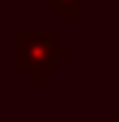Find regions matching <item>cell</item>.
Wrapping results in <instances>:
<instances>
[{"instance_id":"2","label":"cell","mask_w":119,"mask_h":122,"mask_svg":"<svg viewBox=\"0 0 119 122\" xmlns=\"http://www.w3.org/2000/svg\"><path fill=\"white\" fill-rule=\"evenodd\" d=\"M79 3H82V0H43V6L54 9V17H57V20H68V17L77 20V17L82 14Z\"/></svg>"},{"instance_id":"1","label":"cell","mask_w":119,"mask_h":122,"mask_svg":"<svg viewBox=\"0 0 119 122\" xmlns=\"http://www.w3.org/2000/svg\"><path fill=\"white\" fill-rule=\"evenodd\" d=\"M68 54L65 46H60L51 31H20L17 34V68L29 74L31 82H40L54 62Z\"/></svg>"}]
</instances>
